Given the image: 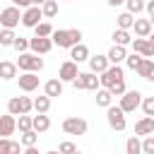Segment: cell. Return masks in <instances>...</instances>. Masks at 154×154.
Here are the masks:
<instances>
[{"mask_svg":"<svg viewBox=\"0 0 154 154\" xmlns=\"http://www.w3.org/2000/svg\"><path fill=\"white\" fill-rule=\"evenodd\" d=\"M36 142H38V132H36V130H24L22 137H19V144H22V147H31V144H36Z\"/></svg>","mask_w":154,"mask_h":154,"instance_id":"30","label":"cell"},{"mask_svg":"<svg viewBox=\"0 0 154 154\" xmlns=\"http://www.w3.org/2000/svg\"><path fill=\"white\" fill-rule=\"evenodd\" d=\"M31 111H36V113H48L51 111V96H36V99H31Z\"/></svg>","mask_w":154,"mask_h":154,"instance_id":"23","label":"cell"},{"mask_svg":"<svg viewBox=\"0 0 154 154\" xmlns=\"http://www.w3.org/2000/svg\"><path fill=\"white\" fill-rule=\"evenodd\" d=\"M140 106H142L144 116H154V96H142Z\"/></svg>","mask_w":154,"mask_h":154,"instance_id":"34","label":"cell"},{"mask_svg":"<svg viewBox=\"0 0 154 154\" xmlns=\"http://www.w3.org/2000/svg\"><path fill=\"white\" fill-rule=\"evenodd\" d=\"M51 48H53L51 36H34V38H29V51L36 53V55H46V53H51Z\"/></svg>","mask_w":154,"mask_h":154,"instance_id":"11","label":"cell"},{"mask_svg":"<svg viewBox=\"0 0 154 154\" xmlns=\"http://www.w3.org/2000/svg\"><path fill=\"white\" fill-rule=\"evenodd\" d=\"M154 132V116H144L142 120L135 123V135L137 137H144V135H152Z\"/></svg>","mask_w":154,"mask_h":154,"instance_id":"16","label":"cell"},{"mask_svg":"<svg viewBox=\"0 0 154 154\" xmlns=\"http://www.w3.org/2000/svg\"><path fill=\"white\" fill-rule=\"evenodd\" d=\"M87 128H89L87 120L84 118H77V116L63 120V132L65 135H87Z\"/></svg>","mask_w":154,"mask_h":154,"instance_id":"7","label":"cell"},{"mask_svg":"<svg viewBox=\"0 0 154 154\" xmlns=\"http://www.w3.org/2000/svg\"><path fill=\"white\" fill-rule=\"evenodd\" d=\"M10 2H12V5H17L19 10H24V7H29V5H31V0H10Z\"/></svg>","mask_w":154,"mask_h":154,"instance_id":"43","label":"cell"},{"mask_svg":"<svg viewBox=\"0 0 154 154\" xmlns=\"http://www.w3.org/2000/svg\"><path fill=\"white\" fill-rule=\"evenodd\" d=\"M87 58H89V48H87L82 41L75 43V46H70V60H75V63L79 65V63H84Z\"/></svg>","mask_w":154,"mask_h":154,"instance_id":"17","label":"cell"},{"mask_svg":"<svg viewBox=\"0 0 154 154\" xmlns=\"http://www.w3.org/2000/svg\"><path fill=\"white\" fill-rule=\"evenodd\" d=\"M14 77H17V65L10 60H2L0 63V79H14Z\"/></svg>","mask_w":154,"mask_h":154,"instance_id":"26","label":"cell"},{"mask_svg":"<svg viewBox=\"0 0 154 154\" xmlns=\"http://www.w3.org/2000/svg\"><path fill=\"white\" fill-rule=\"evenodd\" d=\"M12 48L14 51H29V38H22V36H14V41H12Z\"/></svg>","mask_w":154,"mask_h":154,"instance_id":"40","label":"cell"},{"mask_svg":"<svg viewBox=\"0 0 154 154\" xmlns=\"http://www.w3.org/2000/svg\"><path fill=\"white\" fill-rule=\"evenodd\" d=\"M38 7H41V14H43V17H48V19L58 14V2H55V0H43Z\"/></svg>","mask_w":154,"mask_h":154,"instance_id":"29","label":"cell"},{"mask_svg":"<svg viewBox=\"0 0 154 154\" xmlns=\"http://www.w3.org/2000/svg\"><path fill=\"white\" fill-rule=\"evenodd\" d=\"M125 53H128V51H125V46L113 43V48L106 53V58H108V63H111V65H120V63L125 60Z\"/></svg>","mask_w":154,"mask_h":154,"instance_id":"21","label":"cell"},{"mask_svg":"<svg viewBox=\"0 0 154 154\" xmlns=\"http://www.w3.org/2000/svg\"><path fill=\"white\" fill-rule=\"evenodd\" d=\"M135 72H137L140 77H144V79H154V77H152V75H154V60H152V58H142V60L137 63Z\"/></svg>","mask_w":154,"mask_h":154,"instance_id":"18","label":"cell"},{"mask_svg":"<svg viewBox=\"0 0 154 154\" xmlns=\"http://www.w3.org/2000/svg\"><path fill=\"white\" fill-rule=\"evenodd\" d=\"M87 60H89V70H91V72H96V75H99V72H103V70L111 65V63H108V58H106V55H99V53H96V55H89Z\"/></svg>","mask_w":154,"mask_h":154,"instance_id":"20","label":"cell"},{"mask_svg":"<svg viewBox=\"0 0 154 154\" xmlns=\"http://www.w3.org/2000/svg\"><path fill=\"white\" fill-rule=\"evenodd\" d=\"M17 128H19V132L31 130V116H29V113H19V118H17Z\"/></svg>","mask_w":154,"mask_h":154,"instance_id":"35","label":"cell"},{"mask_svg":"<svg viewBox=\"0 0 154 154\" xmlns=\"http://www.w3.org/2000/svg\"><path fill=\"white\" fill-rule=\"evenodd\" d=\"M17 130V116L7 113V116H0V137H10L14 135Z\"/></svg>","mask_w":154,"mask_h":154,"instance_id":"15","label":"cell"},{"mask_svg":"<svg viewBox=\"0 0 154 154\" xmlns=\"http://www.w3.org/2000/svg\"><path fill=\"white\" fill-rule=\"evenodd\" d=\"M60 152H65V154H70V152H77V144H72V142H60V147H58Z\"/></svg>","mask_w":154,"mask_h":154,"instance_id":"42","label":"cell"},{"mask_svg":"<svg viewBox=\"0 0 154 154\" xmlns=\"http://www.w3.org/2000/svg\"><path fill=\"white\" fill-rule=\"evenodd\" d=\"M118 79H125L123 77V67L120 65H108L103 72H99V87H111L113 82H118Z\"/></svg>","mask_w":154,"mask_h":154,"instance_id":"6","label":"cell"},{"mask_svg":"<svg viewBox=\"0 0 154 154\" xmlns=\"http://www.w3.org/2000/svg\"><path fill=\"white\" fill-rule=\"evenodd\" d=\"M106 120H108V125L113 128V130H118V132H123L125 128H128V120H125V113L120 111V106H106Z\"/></svg>","mask_w":154,"mask_h":154,"instance_id":"3","label":"cell"},{"mask_svg":"<svg viewBox=\"0 0 154 154\" xmlns=\"http://www.w3.org/2000/svg\"><path fill=\"white\" fill-rule=\"evenodd\" d=\"M12 41H14V29H5L2 26V31H0V46H12Z\"/></svg>","mask_w":154,"mask_h":154,"instance_id":"37","label":"cell"},{"mask_svg":"<svg viewBox=\"0 0 154 154\" xmlns=\"http://www.w3.org/2000/svg\"><path fill=\"white\" fill-rule=\"evenodd\" d=\"M14 65H17L22 72H41V70H43V60H41L36 53H31V51H22Z\"/></svg>","mask_w":154,"mask_h":154,"instance_id":"2","label":"cell"},{"mask_svg":"<svg viewBox=\"0 0 154 154\" xmlns=\"http://www.w3.org/2000/svg\"><path fill=\"white\" fill-rule=\"evenodd\" d=\"M130 46H132V51L135 53H140L142 58H152L154 55V41L147 36V38H142V36H137V38H132L130 41Z\"/></svg>","mask_w":154,"mask_h":154,"instance_id":"12","label":"cell"},{"mask_svg":"<svg viewBox=\"0 0 154 154\" xmlns=\"http://www.w3.org/2000/svg\"><path fill=\"white\" fill-rule=\"evenodd\" d=\"M17 79H19V89H22V91H34V89H38V75H36V72H22Z\"/></svg>","mask_w":154,"mask_h":154,"instance_id":"14","label":"cell"},{"mask_svg":"<svg viewBox=\"0 0 154 154\" xmlns=\"http://www.w3.org/2000/svg\"><path fill=\"white\" fill-rule=\"evenodd\" d=\"M51 128V118L46 116V113H38V116H31V130H36L38 135L41 132H46Z\"/></svg>","mask_w":154,"mask_h":154,"instance_id":"22","label":"cell"},{"mask_svg":"<svg viewBox=\"0 0 154 154\" xmlns=\"http://www.w3.org/2000/svg\"><path fill=\"white\" fill-rule=\"evenodd\" d=\"M108 5H111V7H116V5H123V0H108Z\"/></svg>","mask_w":154,"mask_h":154,"instance_id":"44","label":"cell"},{"mask_svg":"<svg viewBox=\"0 0 154 154\" xmlns=\"http://www.w3.org/2000/svg\"><path fill=\"white\" fill-rule=\"evenodd\" d=\"M140 60H142V55H140V53H135V51H132V53H125V60H123V63H125V65H128V67H130V70H135V67H137V63H140Z\"/></svg>","mask_w":154,"mask_h":154,"instance_id":"39","label":"cell"},{"mask_svg":"<svg viewBox=\"0 0 154 154\" xmlns=\"http://www.w3.org/2000/svg\"><path fill=\"white\" fill-rule=\"evenodd\" d=\"M125 152H128V154H142V152H140V137H137V135L125 142Z\"/></svg>","mask_w":154,"mask_h":154,"instance_id":"36","label":"cell"},{"mask_svg":"<svg viewBox=\"0 0 154 154\" xmlns=\"http://www.w3.org/2000/svg\"><path fill=\"white\" fill-rule=\"evenodd\" d=\"M51 41L58 48H70V46H75V43L82 41V31L79 29H53Z\"/></svg>","mask_w":154,"mask_h":154,"instance_id":"1","label":"cell"},{"mask_svg":"<svg viewBox=\"0 0 154 154\" xmlns=\"http://www.w3.org/2000/svg\"><path fill=\"white\" fill-rule=\"evenodd\" d=\"M7 113L19 116V113H31V99L29 96H12L7 101Z\"/></svg>","mask_w":154,"mask_h":154,"instance_id":"9","label":"cell"},{"mask_svg":"<svg viewBox=\"0 0 154 154\" xmlns=\"http://www.w3.org/2000/svg\"><path fill=\"white\" fill-rule=\"evenodd\" d=\"M111 103H113V94H111L106 87H99V89H96V106L106 108V106H111Z\"/></svg>","mask_w":154,"mask_h":154,"instance_id":"25","label":"cell"},{"mask_svg":"<svg viewBox=\"0 0 154 154\" xmlns=\"http://www.w3.org/2000/svg\"><path fill=\"white\" fill-rule=\"evenodd\" d=\"M72 87L75 89H89V91H96L99 89V75L96 72H79L75 79H72Z\"/></svg>","mask_w":154,"mask_h":154,"instance_id":"4","label":"cell"},{"mask_svg":"<svg viewBox=\"0 0 154 154\" xmlns=\"http://www.w3.org/2000/svg\"><path fill=\"white\" fill-rule=\"evenodd\" d=\"M19 19H22V12H19L17 5H10V7L0 10V24H2L5 29H14V26L19 24Z\"/></svg>","mask_w":154,"mask_h":154,"instance_id":"8","label":"cell"},{"mask_svg":"<svg viewBox=\"0 0 154 154\" xmlns=\"http://www.w3.org/2000/svg\"><path fill=\"white\" fill-rule=\"evenodd\" d=\"M77 75H79V70H77V63L75 60H65L60 65V70H58V79L60 82H72Z\"/></svg>","mask_w":154,"mask_h":154,"instance_id":"13","label":"cell"},{"mask_svg":"<svg viewBox=\"0 0 154 154\" xmlns=\"http://www.w3.org/2000/svg\"><path fill=\"white\" fill-rule=\"evenodd\" d=\"M140 152L142 154H152L154 152V132L152 135H144V140L140 142Z\"/></svg>","mask_w":154,"mask_h":154,"instance_id":"32","label":"cell"},{"mask_svg":"<svg viewBox=\"0 0 154 154\" xmlns=\"http://www.w3.org/2000/svg\"><path fill=\"white\" fill-rule=\"evenodd\" d=\"M130 41H132V36H130L128 29H116V31H113V43H118V46H130Z\"/></svg>","mask_w":154,"mask_h":154,"instance_id":"28","label":"cell"},{"mask_svg":"<svg viewBox=\"0 0 154 154\" xmlns=\"http://www.w3.org/2000/svg\"><path fill=\"white\" fill-rule=\"evenodd\" d=\"M43 91H46V96H63V82L60 79H48L46 84H43Z\"/></svg>","mask_w":154,"mask_h":154,"instance_id":"24","label":"cell"},{"mask_svg":"<svg viewBox=\"0 0 154 154\" xmlns=\"http://www.w3.org/2000/svg\"><path fill=\"white\" fill-rule=\"evenodd\" d=\"M108 91H111L113 96H120V94L125 91V79H118V82H113V84L108 87Z\"/></svg>","mask_w":154,"mask_h":154,"instance_id":"41","label":"cell"},{"mask_svg":"<svg viewBox=\"0 0 154 154\" xmlns=\"http://www.w3.org/2000/svg\"><path fill=\"white\" fill-rule=\"evenodd\" d=\"M43 19V14H41V7L38 5H29V7H24V12H22V24L24 26H29V29H34L38 22Z\"/></svg>","mask_w":154,"mask_h":154,"instance_id":"10","label":"cell"},{"mask_svg":"<svg viewBox=\"0 0 154 154\" xmlns=\"http://www.w3.org/2000/svg\"><path fill=\"white\" fill-rule=\"evenodd\" d=\"M123 2L128 5V12H132V14H140L144 10V0H123Z\"/></svg>","mask_w":154,"mask_h":154,"instance_id":"38","label":"cell"},{"mask_svg":"<svg viewBox=\"0 0 154 154\" xmlns=\"http://www.w3.org/2000/svg\"><path fill=\"white\" fill-rule=\"evenodd\" d=\"M19 142H12L10 137H0V154H14V152H19Z\"/></svg>","mask_w":154,"mask_h":154,"instance_id":"27","label":"cell"},{"mask_svg":"<svg viewBox=\"0 0 154 154\" xmlns=\"http://www.w3.org/2000/svg\"><path fill=\"white\" fill-rule=\"evenodd\" d=\"M130 29H135V36L147 38V36H152V19H135Z\"/></svg>","mask_w":154,"mask_h":154,"instance_id":"19","label":"cell"},{"mask_svg":"<svg viewBox=\"0 0 154 154\" xmlns=\"http://www.w3.org/2000/svg\"><path fill=\"white\" fill-rule=\"evenodd\" d=\"M34 31H36V36H51L53 34V24L51 22H38L34 26Z\"/></svg>","mask_w":154,"mask_h":154,"instance_id":"33","label":"cell"},{"mask_svg":"<svg viewBox=\"0 0 154 154\" xmlns=\"http://www.w3.org/2000/svg\"><path fill=\"white\" fill-rule=\"evenodd\" d=\"M132 22H135V14H132V12H123V14H118V29H130Z\"/></svg>","mask_w":154,"mask_h":154,"instance_id":"31","label":"cell"},{"mask_svg":"<svg viewBox=\"0 0 154 154\" xmlns=\"http://www.w3.org/2000/svg\"><path fill=\"white\" fill-rule=\"evenodd\" d=\"M41 2H43V0H31V5H41Z\"/></svg>","mask_w":154,"mask_h":154,"instance_id":"45","label":"cell"},{"mask_svg":"<svg viewBox=\"0 0 154 154\" xmlns=\"http://www.w3.org/2000/svg\"><path fill=\"white\" fill-rule=\"evenodd\" d=\"M140 101H142V91L132 89V91H123L120 94V111L123 113H132L135 108H140Z\"/></svg>","mask_w":154,"mask_h":154,"instance_id":"5","label":"cell"}]
</instances>
